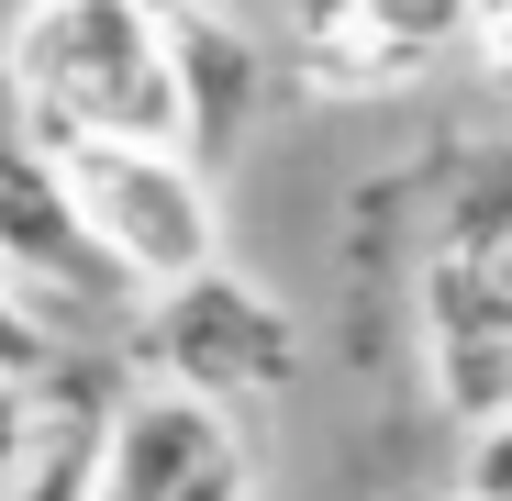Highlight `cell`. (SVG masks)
Returning <instances> with one entry per match:
<instances>
[{
  "label": "cell",
  "instance_id": "6",
  "mask_svg": "<svg viewBox=\"0 0 512 501\" xmlns=\"http://www.w3.org/2000/svg\"><path fill=\"white\" fill-rule=\"evenodd\" d=\"M0 268H23V279H45V290H67V301H112V290H123L112 257L78 234L56 167H45L34 145H12V134H0Z\"/></svg>",
  "mask_w": 512,
  "mask_h": 501
},
{
  "label": "cell",
  "instance_id": "2",
  "mask_svg": "<svg viewBox=\"0 0 512 501\" xmlns=\"http://www.w3.org/2000/svg\"><path fill=\"white\" fill-rule=\"evenodd\" d=\"M23 145L56 167L78 234L112 257L123 290H134V279L167 290V279L212 268V190H201L190 156H167V145H101V134H56V123H34Z\"/></svg>",
  "mask_w": 512,
  "mask_h": 501
},
{
  "label": "cell",
  "instance_id": "5",
  "mask_svg": "<svg viewBox=\"0 0 512 501\" xmlns=\"http://www.w3.org/2000/svg\"><path fill=\"white\" fill-rule=\"evenodd\" d=\"M112 368L45 357L23 379V424L0 446V501H90L101 490V435H112Z\"/></svg>",
  "mask_w": 512,
  "mask_h": 501
},
{
  "label": "cell",
  "instance_id": "11",
  "mask_svg": "<svg viewBox=\"0 0 512 501\" xmlns=\"http://www.w3.org/2000/svg\"><path fill=\"white\" fill-rule=\"evenodd\" d=\"M245 490H256V479H245V446H223V457H201L179 490H167V501H245Z\"/></svg>",
  "mask_w": 512,
  "mask_h": 501
},
{
  "label": "cell",
  "instance_id": "7",
  "mask_svg": "<svg viewBox=\"0 0 512 501\" xmlns=\"http://www.w3.org/2000/svg\"><path fill=\"white\" fill-rule=\"evenodd\" d=\"M423 312H435V390H446V412H457V424L512 412V323L490 312L479 268H468V257H435Z\"/></svg>",
  "mask_w": 512,
  "mask_h": 501
},
{
  "label": "cell",
  "instance_id": "10",
  "mask_svg": "<svg viewBox=\"0 0 512 501\" xmlns=\"http://www.w3.org/2000/svg\"><path fill=\"white\" fill-rule=\"evenodd\" d=\"M468 501H512V412L468 424Z\"/></svg>",
  "mask_w": 512,
  "mask_h": 501
},
{
  "label": "cell",
  "instance_id": "13",
  "mask_svg": "<svg viewBox=\"0 0 512 501\" xmlns=\"http://www.w3.org/2000/svg\"><path fill=\"white\" fill-rule=\"evenodd\" d=\"M479 56H490V78H512V23H479Z\"/></svg>",
  "mask_w": 512,
  "mask_h": 501
},
{
  "label": "cell",
  "instance_id": "1",
  "mask_svg": "<svg viewBox=\"0 0 512 501\" xmlns=\"http://www.w3.org/2000/svg\"><path fill=\"white\" fill-rule=\"evenodd\" d=\"M0 67H12V90H23V123L101 134V145H167L179 156L167 56H156L145 0H23Z\"/></svg>",
  "mask_w": 512,
  "mask_h": 501
},
{
  "label": "cell",
  "instance_id": "12",
  "mask_svg": "<svg viewBox=\"0 0 512 501\" xmlns=\"http://www.w3.org/2000/svg\"><path fill=\"white\" fill-rule=\"evenodd\" d=\"M346 12H357V0H290V23H301V34H334Z\"/></svg>",
  "mask_w": 512,
  "mask_h": 501
},
{
  "label": "cell",
  "instance_id": "9",
  "mask_svg": "<svg viewBox=\"0 0 512 501\" xmlns=\"http://www.w3.org/2000/svg\"><path fill=\"white\" fill-rule=\"evenodd\" d=\"M45 357H56V346H45V312H34L12 279H0V379H34Z\"/></svg>",
  "mask_w": 512,
  "mask_h": 501
},
{
  "label": "cell",
  "instance_id": "8",
  "mask_svg": "<svg viewBox=\"0 0 512 501\" xmlns=\"http://www.w3.org/2000/svg\"><path fill=\"white\" fill-rule=\"evenodd\" d=\"M223 412L190 390H156V401H112V435H101V490L90 501H167L201 457H223Z\"/></svg>",
  "mask_w": 512,
  "mask_h": 501
},
{
  "label": "cell",
  "instance_id": "4",
  "mask_svg": "<svg viewBox=\"0 0 512 501\" xmlns=\"http://www.w3.org/2000/svg\"><path fill=\"white\" fill-rule=\"evenodd\" d=\"M145 23H156V56H167L179 156H190V167H212V156L245 134L256 90H268V56H256V34H245V23H223L212 0H145Z\"/></svg>",
  "mask_w": 512,
  "mask_h": 501
},
{
  "label": "cell",
  "instance_id": "14",
  "mask_svg": "<svg viewBox=\"0 0 512 501\" xmlns=\"http://www.w3.org/2000/svg\"><path fill=\"white\" fill-rule=\"evenodd\" d=\"M12 424H23V379H0V446H12Z\"/></svg>",
  "mask_w": 512,
  "mask_h": 501
},
{
  "label": "cell",
  "instance_id": "16",
  "mask_svg": "<svg viewBox=\"0 0 512 501\" xmlns=\"http://www.w3.org/2000/svg\"><path fill=\"white\" fill-rule=\"evenodd\" d=\"M457 501H468V490H457Z\"/></svg>",
  "mask_w": 512,
  "mask_h": 501
},
{
  "label": "cell",
  "instance_id": "15",
  "mask_svg": "<svg viewBox=\"0 0 512 501\" xmlns=\"http://www.w3.org/2000/svg\"><path fill=\"white\" fill-rule=\"evenodd\" d=\"M479 23H512V0H468V34H479Z\"/></svg>",
  "mask_w": 512,
  "mask_h": 501
},
{
  "label": "cell",
  "instance_id": "3",
  "mask_svg": "<svg viewBox=\"0 0 512 501\" xmlns=\"http://www.w3.org/2000/svg\"><path fill=\"white\" fill-rule=\"evenodd\" d=\"M134 357H156L190 401L223 412V401H268V390L301 379V323L256 290V279H234V268L212 257V268H190V279H167V301H156L145 334H134Z\"/></svg>",
  "mask_w": 512,
  "mask_h": 501
}]
</instances>
